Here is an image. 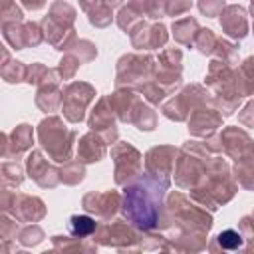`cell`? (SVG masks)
<instances>
[{
    "label": "cell",
    "mask_w": 254,
    "mask_h": 254,
    "mask_svg": "<svg viewBox=\"0 0 254 254\" xmlns=\"http://www.w3.org/2000/svg\"><path fill=\"white\" fill-rule=\"evenodd\" d=\"M218 240H220V244H224V246H228V248H236V246H240V234L234 232V230H226V232H222V234L218 236Z\"/></svg>",
    "instance_id": "2"
},
{
    "label": "cell",
    "mask_w": 254,
    "mask_h": 254,
    "mask_svg": "<svg viewBox=\"0 0 254 254\" xmlns=\"http://www.w3.org/2000/svg\"><path fill=\"white\" fill-rule=\"evenodd\" d=\"M71 226H73L75 234L83 236V234H87V232H91L95 228V222L91 218H87V216H73L71 218Z\"/></svg>",
    "instance_id": "1"
}]
</instances>
